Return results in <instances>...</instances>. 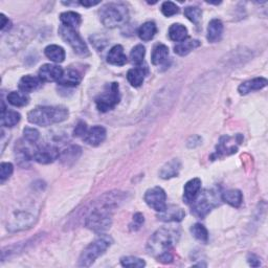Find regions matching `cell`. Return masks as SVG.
<instances>
[{"label": "cell", "instance_id": "obj_1", "mask_svg": "<svg viewBox=\"0 0 268 268\" xmlns=\"http://www.w3.org/2000/svg\"><path fill=\"white\" fill-rule=\"evenodd\" d=\"M126 199V194L120 191L107 192L92 202V208L85 219V226L96 234L110 229L112 215Z\"/></svg>", "mask_w": 268, "mask_h": 268}, {"label": "cell", "instance_id": "obj_2", "mask_svg": "<svg viewBox=\"0 0 268 268\" xmlns=\"http://www.w3.org/2000/svg\"><path fill=\"white\" fill-rule=\"evenodd\" d=\"M180 232L171 226L160 227L150 237L147 243V251L149 255L155 257L158 262L171 263L174 259L173 246L179 240Z\"/></svg>", "mask_w": 268, "mask_h": 268}, {"label": "cell", "instance_id": "obj_3", "mask_svg": "<svg viewBox=\"0 0 268 268\" xmlns=\"http://www.w3.org/2000/svg\"><path fill=\"white\" fill-rule=\"evenodd\" d=\"M68 118V109L64 106H39L29 112L30 123L47 127L61 123Z\"/></svg>", "mask_w": 268, "mask_h": 268}, {"label": "cell", "instance_id": "obj_4", "mask_svg": "<svg viewBox=\"0 0 268 268\" xmlns=\"http://www.w3.org/2000/svg\"><path fill=\"white\" fill-rule=\"evenodd\" d=\"M38 217V209L34 205L21 206L14 209L7 219L6 229L10 232H20L28 230L34 224Z\"/></svg>", "mask_w": 268, "mask_h": 268}, {"label": "cell", "instance_id": "obj_5", "mask_svg": "<svg viewBox=\"0 0 268 268\" xmlns=\"http://www.w3.org/2000/svg\"><path fill=\"white\" fill-rule=\"evenodd\" d=\"M129 17L127 6L123 3L111 2L105 4L100 10V19L105 27L115 29L124 26Z\"/></svg>", "mask_w": 268, "mask_h": 268}, {"label": "cell", "instance_id": "obj_6", "mask_svg": "<svg viewBox=\"0 0 268 268\" xmlns=\"http://www.w3.org/2000/svg\"><path fill=\"white\" fill-rule=\"evenodd\" d=\"M112 242V238L108 235H102L83 250V253L79 258L78 265L81 267L91 266L95 262V260L105 254V251L111 246Z\"/></svg>", "mask_w": 268, "mask_h": 268}, {"label": "cell", "instance_id": "obj_7", "mask_svg": "<svg viewBox=\"0 0 268 268\" xmlns=\"http://www.w3.org/2000/svg\"><path fill=\"white\" fill-rule=\"evenodd\" d=\"M219 205V196L213 190H206L199 193L192 202V214L204 219Z\"/></svg>", "mask_w": 268, "mask_h": 268}, {"label": "cell", "instance_id": "obj_8", "mask_svg": "<svg viewBox=\"0 0 268 268\" xmlns=\"http://www.w3.org/2000/svg\"><path fill=\"white\" fill-rule=\"evenodd\" d=\"M120 101L119 86L113 82L105 86L103 92L95 99L96 108L101 112H108L112 110Z\"/></svg>", "mask_w": 268, "mask_h": 268}, {"label": "cell", "instance_id": "obj_9", "mask_svg": "<svg viewBox=\"0 0 268 268\" xmlns=\"http://www.w3.org/2000/svg\"><path fill=\"white\" fill-rule=\"evenodd\" d=\"M59 34L64 41L68 43L78 55L86 56L89 54L87 44L84 42V40L81 38L79 32L75 29L61 26L59 28Z\"/></svg>", "mask_w": 268, "mask_h": 268}, {"label": "cell", "instance_id": "obj_10", "mask_svg": "<svg viewBox=\"0 0 268 268\" xmlns=\"http://www.w3.org/2000/svg\"><path fill=\"white\" fill-rule=\"evenodd\" d=\"M146 204L156 212H161L167 207V195L166 192L159 186H154L145 193L144 197Z\"/></svg>", "mask_w": 268, "mask_h": 268}, {"label": "cell", "instance_id": "obj_11", "mask_svg": "<svg viewBox=\"0 0 268 268\" xmlns=\"http://www.w3.org/2000/svg\"><path fill=\"white\" fill-rule=\"evenodd\" d=\"M32 157L39 164L47 165L51 164V162H54L60 157V151L57 147H54V146L46 145L42 146V147H39L35 151Z\"/></svg>", "mask_w": 268, "mask_h": 268}, {"label": "cell", "instance_id": "obj_12", "mask_svg": "<svg viewBox=\"0 0 268 268\" xmlns=\"http://www.w3.org/2000/svg\"><path fill=\"white\" fill-rule=\"evenodd\" d=\"M106 129L102 126H94L90 129H88L86 133L83 136V141L89 146H92V147H97L100 146L105 139H106Z\"/></svg>", "mask_w": 268, "mask_h": 268}, {"label": "cell", "instance_id": "obj_13", "mask_svg": "<svg viewBox=\"0 0 268 268\" xmlns=\"http://www.w3.org/2000/svg\"><path fill=\"white\" fill-rule=\"evenodd\" d=\"M184 210L177 206L166 207L164 210L159 212L157 218L164 222H179L184 218Z\"/></svg>", "mask_w": 268, "mask_h": 268}, {"label": "cell", "instance_id": "obj_14", "mask_svg": "<svg viewBox=\"0 0 268 268\" xmlns=\"http://www.w3.org/2000/svg\"><path fill=\"white\" fill-rule=\"evenodd\" d=\"M63 75V69L54 64H44L43 66L39 69V78L42 82H58L59 79Z\"/></svg>", "mask_w": 268, "mask_h": 268}, {"label": "cell", "instance_id": "obj_15", "mask_svg": "<svg viewBox=\"0 0 268 268\" xmlns=\"http://www.w3.org/2000/svg\"><path fill=\"white\" fill-rule=\"evenodd\" d=\"M201 190V180L199 178H193L185 183L183 189V200L185 204H192Z\"/></svg>", "mask_w": 268, "mask_h": 268}, {"label": "cell", "instance_id": "obj_16", "mask_svg": "<svg viewBox=\"0 0 268 268\" xmlns=\"http://www.w3.org/2000/svg\"><path fill=\"white\" fill-rule=\"evenodd\" d=\"M266 85H267V80L265 78H255V79L245 81V82L240 84V86L238 87V91L240 94L245 95V94H248L249 92L260 90V89L266 87Z\"/></svg>", "mask_w": 268, "mask_h": 268}, {"label": "cell", "instance_id": "obj_17", "mask_svg": "<svg viewBox=\"0 0 268 268\" xmlns=\"http://www.w3.org/2000/svg\"><path fill=\"white\" fill-rule=\"evenodd\" d=\"M148 74V68L146 66H136L134 68H131L127 74V80L128 82L131 84L133 87H140L143 85L145 77Z\"/></svg>", "mask_w": 268, "mask_h": 268}, {"label": "cell", "instance_id": "obj_18", "mask_svg": "<svg viewBox=\"0 0 268 268\" xmlns=\"http://www.w3.org/2000/svg\"><path fill=\"white\" fill-rule=\"evenodd\" d=\"M181 164L177 158H173L172 160L168 161L167 164L160 169L159 176L162 179H170V178L176 177L180 172Z\"/></svg>", "mask_w": 268, "mask_h": 268}, {"label": "cell", "instance_id": "obj_19", "mask_svg": "<svg viewBox=\"0 0 268 268\" xmlns=\"http://www.w3.org/2000/svg\"><path fill=\"white\" fill-rule=\"evenodd\" d=\"M81 80H82V77H81L80 72L76 69L69 68L63 71V75L59 79L58 84L65 87H75L80 84Z\"/></svg>", "mask_w": 268, "mask_h": 268}, {"label": "cell", "instance_id": "obj_20", "mask_svg": "<svg viewBox=\"0 0 268 268\" xmlns=\"http://www.w3.org/2000/svg\"><path fill=\"white\" fill-rule=\"evenodd\" d=\"M107 62L116 66H123L127 63V57L121 45H115L107 55Z\"/></svg>", "mask_w": 268, "mask_h": 268}, {"label": "cell", "instance_id": "obj_21", "mask_svg": "<svg viewBox=\"0 0 268 268\" xmlns=\"http://www.w3.org/2000/svg\"><path fill=\"white\" fill-rule=\"evenodd\" d=\"M42 85V81L39 77L34 76H24L19 81V89L23 93H30L37 90V89Z\"/></svg>", "mask_w": 268, "mask_h": 268}, {"label": "cell", "instance_id": "obj_22", "mask_svg": "<svg viewBox=\"0 0 268 268\" xmlns=\"http://www.w3.org/2000/svg\"><path fill=\"white\" fill-rule=\"evenodd\" d=\"M223 34V23L219 19H213L208 27V40L210 43L220 41Z\"/></svg>", "mask_w": 268, "mask_h": 268}, {"label": "cell", "instance_id": "obj_23", "mask_svg": "<svg viewBox=\"0 0 268 268\" xmlns=\"http://www.w3.org/2000/svg\"><path fill=\"white\" fill-rule=\"evenodd\" d=\"M81 153H82V149H81L79 146H69L67 149H65L60 153V159L64 165L71 166L74 162L78 160V158L81 156Z\"/></svg>", "mask_w": 268, "mask_h": 268}, {"label": "cell", "instance_id": "obj_24", "mask_svg": "<svg viewBox=\"0 0 268 268\" xmlns=\"http://www.w3.org/2000/svg\"><path fill=\"white\" fill-rule=\"evenodd\" d=\"M169 37L175 42H183L189 37L188 29L180 23H174L169 29Z\"/></svg>", "mask_w": 268, "mask_h": 268}, {"label": "cell", "instance_id": "obj_25", "mask_svg": "<svg viewBox=\"0 0 268 268\" xmlns=\"http://www.w3.org/2000/svg\"><path fill=\"white\" fill-rule=\"evenodd\" d=\"M60 21L62 22V26L76 30L80 27V24L82 23V18H81L80 14L68 11L64 12L60 15Z\"/></svg>", "mask_w": 268, "mask_h": 268}, {"label": "cell", "instance_id": "obj_26", "mask_svg": "<svg viewBox=\"0 0 268 268\" xmlns=\"http://www.w3.org/2000/svg\"><path fill=\"white\" fill-rule=\"evenodd\" d=\"M169 57V48L165 44H157L153 48L151 60L154 65L164 64Z\"/></svg>", "mask_w": 268, "mask_h": 268}, {"label": "cell", "instance_id": "obj_27", "mask_svg": "<svg viewBox=\"0 0 268 268\" xmlns=\"http://www.w3.org/2000/svg\"><path fill=\"white\" fill-rule=\"evenodd\" d=\"M44 54L48 59L55 63H61L65 60V51L63 50V47L59 45L56 44L48 45L45 48Z\"/></svg>", "mask_w": 268, "mask_h": 268}, {"label": "cell", "instance_id": "obj_28", "mask_svg": "<svg viewBox=\"0 0 268 268\" xmlns=\"http://www.w3.org/2000/svg\"><path fill=\"white\" fill-rule=\"evenodd\" d=\"M221 199L234 208H239L243 201V195L239 190H229L222 193Z\"/></svg>", "mask_w": 268, "mask_h": 268}, {"label": "cell", "instance_id": "obj_29", "mask_svg": "<svg viewBox=\"0 0 268 268\" xmlns=\"http://www.w3.org/2000/svg\"><path fill=\"white\" fill-rule=\"evenodd\" d=\"M157 32V27L153 21H148L144 23L143 26L139 29V37L143 40V41H150L156 35Z\"/></svg>", "mask_w": 268, "mask_h": 268}, {"label": "cell", "instance_id": "obj_30", "mask_svg": "<svg viewBox=\"0 0 268 268\" xmlns=\"http://www.w3.org/2000/svg\"><path fill=\"white\" fill-rule=\"evenodd\" d=\"M200 46V42L198 40H185L183 42L178 43L174 47V52L175 54L179 55V56H186L189 55L191 52L194 50H196L197 47Z\"/></svg>", "mask_w": 268, "mask_h": 268}, {"label": "cell", "instance_id": "obj_31", "mask_svg": "<svg viewBox=\"0 0 268 268\" xmlns=\"http://www.w3.org/2000/svg\"><path fill=\"white\" fill-rule=\"evenodd\" d=\"M21 119V116L17 111L5 110L1 113V126L3 127H14L17 125Z\"/></svg>", "mask_w": 268, "mask_h": 268}, {"label": "cell", "instance_id": "obj_32", "mask_svg": "<svg viewBox=\"0 0 268 268\" xmlns=\"http://www.w3.org/2000/svg\"><path fill=\"white\" fill-rule=\"evenodd\" d=\"M7 101L15 107H23L27 106L29 104L30 99L26 93L19 91H12L7 95Z\"/></svg>", "mask_w": 268, "mask_h": 268}, {"label": "cell", "instance_id": "obj_33", "mask_svg": "<svg viewBox=\"0 0 268 268\" xmlns=\"http://www.w3.org/2000/svg\"><path fill=\"white\" fill-rule=\"evenodd\" d=\"M230 137L225 136L221 140V142L219 143L218 147H217V155H229V154L235 153L237 151V146H235V144H232L229 142Z\"/></svg>", "mask_w": 268, "mask_h": 268}, {"label": "cell", "instance_id": "obj_34", "mask_svg": "<svg viewBox=\"0 0 268 268\" xmlns=\"http://www.w3.org/2000/svg\"><path fill=\"white\" fill-rule=\"evenodd\" d=\"M16 160H17L18 165L20 167L26 168L30 166V154L29 152V149L24 147L23 145H20L19 147H17V149H16Z\"/></svg>", "mask_w": 268, "mask_h": 268}, {"label": "cell", "instance_id": "obj_35", "mask_svg": "<svg viewBox=\"0 0 268 268\" xmlns=\"http://www.w3.org/2000/svg\"><path fill=\"white\" fill-rule=\"evenodd\" d=\"M145 54H146L145 46H143L142 44H139L132 48L131 53H130V59H131V62L135 64L136 66H140L144 61Z\"/></svg>", "mask_w": 268, "mask_h": 268}, {"label": "cell", "instance_id": "obj_36", "mask_svg": "<svg viewBox=\"0 0 268 268\" xmlns=\"http://www.w3.org/2000/svg\"><path fill=\"white\" fill-rule=\"evenodd\" d=\"M184 16L186 18H188L191 22H193L194 24H196L198 26L200 20H201V16H202V12L197 6H188L184 9Z\"/></svg>", "mask_w": 268, "mask_h": 268}, {"label": "cell", "instance_id": "obj_37", "mask_svg": "<svg viewBox=\"0 0 268 268\" xmlns=\"http://www.w3.org/2000/svg\"><path fill=\"white\" fill-rule=\"evenodd\" d=\"M120 264L124 267L128 268H142L146 266V262L141 258H136V257H124L120 259Z\"/></svg>", "mask_w": 268, "mask_h": 268}, {"label": "cell", "instance_id": "obj_38", "mask_svg": "<svg viewBox=\"0 0 268 268\" xmlns=\"http://www.w3.org/2000/svg\"><path fill=\"white\" fill-rule=\"evenodd\" d=\"M191 232L193 234V236L196 238L197 240L201 242H208V230L205 227V225H202L200 223H196L192 226Z\"/></svg>", "mask_w": 268, "mask_h": 268}, {"label": "cell", "instance_id": "obj_39", "mask_svg": "<svg viewBox=\"0 0 268 268\" xmlns=\"http://www.w3.org/2000/svg\"><path fill=\"white\" fill-rule=\"evenodd\" d=\"M14 172V166L11 162H2L0 165V181L3 183L5 180L9 179Z\"/></svg>", "mask_w": 268, "mask_h": 268}, {"label": "cell", "instance_id": "obj_40", "mask_svg": "<svg viewBox=\"0 0 268 268\" xmlns=\"http://www.w3.org/2000/svg\"><path fill=\"white\" fill-rule=\"evenodd\" d=\"M178 12H179V7H178L174 2L166 1L161 5V13L164 14L166 17H171V16L178 14Z\"/></svg>", "mask_w": 268, "mask_h": 268}, {"label": "cell", "instance_id": "obj_41", "mask_svg": "<svg viewBox=\"0 0 268 268\" xmlns=\"http://www.w3.org/2000/svg\"><path fill=\"white\" fill-rule=\"evenodd\" d=\"M23 135H24V139H26V141L29 143H36L40 137V133L38 130L31 127L24 128Z\"/></svg>", "mask_w": 268, "mask_h": 268}, {"label": "cell", "instance_id": "obj_42", "mask_svg": "<svg viewBox=\"0 0 268 268\" xmlns=\"http://www.w3.org/2000/svg\"><path fill=\"white\" fill-rule=\"evenodd\" d=\"M90 41H91V44L94 46V48H96L97 51H102L108 43L107 38L102 35H93L92 37H90Z\"/></svg>", "mask_w": 268, "mask_h": 268}, {"label": "cell", "instance_id": "obj_43", "mask_svg": "<svg viewBox=\"0 0 268 268\" xmlns=\"http://www.w3.org/2000/svg\"><path fill=\"white\" fill-rule=\"evenodd\" d=\"M145 222V218H144V215L142 213H136L134 214L133 216V219H132V222L130 223V230L131 231H139L141 227L143 226Z\"/></svg>", "mask_w": 268, "mask_h": 268}, {"label": "cell", "instance_id": "obj_44", "mask_svg": "<svg viewBox=\"0 0 268 268\" xmlns=\"http://www.w3.org/2000/svg\"><path fill=\"white\" fill-rule=\"evenodd\" d=\"M87 130H88L87 126L84 121H80L75 129V136H82L83 137Z\"/></svg>", "mask_w": 268, "mask_h": 268}, {"label": "cell", "instance_id": "obj_45", "mask_svg": "<svg viewBox=\"0 0 268 268\" xmlns=\"http://www.w3.org/2000/svg\"><path fill=\"white\" fill-rule=\"evenodd\" d=\"M247 261H248L249 265L253 266V267H258V266L261 265V259H260L255 254H249L247 256Z\"/></svg>", "mask_w": 268, "mask_h": 268}, {"label": "cell", "instance_id": "obj_46", "mask_svg": "<svg viewBox=\"0 0 268 268\" xmlns=\"http://www.w3.org/2000/svg\"><path fill=\"white\" fill-rule=\"evenodd\" d=\"M12 28V22L5 17L4 14H1V24H0V29L1 31H5Z\"/></svg>", "mask_w": 268, "mask_h": 268}, {"label": "cell", "instance_id": "obj_47", "mask_svg": "<svg viewBox=\"0 0 268 268\" xmlns=\"http://www.w3.org/2000/svg\"><path fill=\"white\" fill-rule=\"evenodd\" d=\"M196 136L197 135H195V136H192L191 137V139L188 141V147L189 148H195V147H196V146H199L200 144H201V141L202 140H199V141H195V140H196Z\"/></svg>", "mask_w": 268, "mask_h": 268}, {"label": "cell", "instance_id": "obj_48", "mask_svg": "<svg viewBox=\"0 0 268 268\" xmlns=\"http://www.w3.org/2000/svg\"><path fill=\"white\" fill-rule=\"evenodd\" d=\"M79 3H80L81 5L85 6V7H90V6H93V5L99 4L100 1H88V0H84V1H80Z\"/></svg>", "mask_w": 268, "mask_h": 268}]
</instances>
